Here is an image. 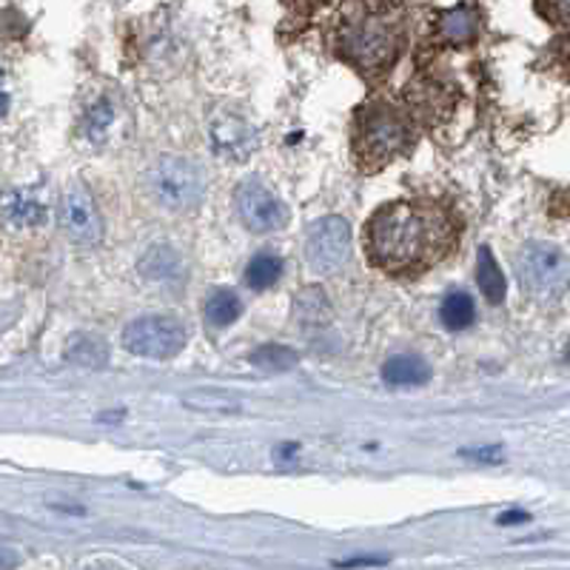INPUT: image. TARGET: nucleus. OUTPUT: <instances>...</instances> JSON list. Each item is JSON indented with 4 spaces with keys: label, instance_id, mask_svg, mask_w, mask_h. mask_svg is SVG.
<instances>
[{
    "label": "nucleus",
    "instance_id": "1",
    "mask_svg": "<svg viewBox=\"0 0 570 570\" xmlns=\"http://www.w3.org/2000/svg\"><path fill=\"white\" fill-rule=\"evenodd\" d=\"M456 228L445 208L419 200L388 203L365 226L368 260L388 275H417L454 248Z\"/></svg>",
    "mask_w": 570,
    "mask_h": 570
},
{
    "label": "nucleus",
    "instance_id": "2",
    "mask_svg": "<svg viewBox=\"0 0 570 570\" xmlns=\"http://www.w3.org/2000/svg\"><path fill=\"white\" fill-rule=\"evenodd\" d=\"M372 14L363 18H351L340 29V55L348 57L357 69L377 75L385 72L397 61L399 43H402V32L399 23L385 18V12H391L394 7H365Z\"/></svg>",
    "mask_w": 570,
    "mask_h": 570
},
{
    "label": "nucleus",
    "instance_id": "3",
    "mask_svg": "<svg viewBox=\"0 0 570 570\" xmlns=\"http://www.w3.org/2000/svg\"><path fill=\"white\" fill-rule=\"evenodd\" d=\"M411 143V126L406 115L394 109L391 104L365 106L357 117V160L363 163L365 172H374L388 160L406 152Z\"/></svg>",
    "mask_w": 570,
    "mask_h": 570
},
{
    "label": "nucleus",
    "instance_id": "4",
    "mask_svg": "<svg viewBox=\"0 0 570 570\" xmlns=\"http://www.w3.org/2000/svg\"><path fill=\"white\" fill-rule=\"evenodd\" d=\"M146 186L158 206L165 212H194L203 200V172L186 158L165 154L146 174Z\"/></svg>",
    "mask_w": 570,
    "mask_h": 570
},
{
    "label": "nucleus",
    "instance_id": "5",
    "mask_svg": "<svg viewBox=\"0 0 570 570\" xmlns=\"http://www.w3.org/2000/svg\"><path fill=\"white\" fill-rule=\"evenodd\" d=\"M519 282L534 300H557L570 286V257L550 243H530L516 257Z\"/></svg>",
    "mask_w": 570,
    "mask_h": 570
},
{
    "label": "nucleus",
    "instance_id": "6",
    "mask_svg": "<svg viewBox=\"0 0 570 570\" xmlns=\"http://www.w3.org/2000/svg\"><path fill=\"white\" fill-rule=\"evenodd\" d=\"M186 329L174 316H140L126 325V351L149 359H172L186 348Z\"/></svg>",
    "mask_w": 570,
    "mask_h": 570
},
{
    "label": "nucleus",
    "instance_id": "7",
    "mask_svg": "<svg viewBox=\"0 0 570 570\" xmlns=\"http://www.w3.org/2000/svg\"><path fill=\"white\" fill-rule=\"evenodd\" d=\"M305 260L316 275H337L351 260V226L343 217H323L305 237Z\"/></svg>",
    "mask_w": 570,
    "mask_h": 570
},
{
    "label": "nucleus",
    "instance_id": "8",
    "mask_svg": "<svg viewBox=\"0 0 570 570\" xmlns=\"http://www.w3.org/2000/svg\"><path fill=\"white\" fill-rule=\"evenodd\" d=\"M234 203H237V214L246 223L248 232L268 234L280 232L289 223V208L282 206V200L275 192H268L257 180H246L234 192Z\"/></svg>",
    "mask_w": 570,
    "mask_h": 570
},
{
    "label": "nucleus",
    "instance_id": "9",
    "mask_svg": "<svg viewBox=\"0 0 570 570\" xmlns=\"http://www.w3.org/2000/svg\"><path fill=\"white\" fill-rule=\"evenodd\" d=\"M61 228L77 246L89 248L104 240V217H100V208H97L89 189H83L80 183H75L69 192L63 194Z\"/></svg>",
    "mask_w": 570,
    "mask_h": 570
},
{
    "label": "nucleus",
    "instance_id": "10",
    "mask_svg": "<svg viewBox=\"0 0 570 570\" xmlns=\"http://www.w3.org/2000/svg\"><path fill=\"white\" fill-rule=\"evenodd\" d=\"M214 149L228 160H248L257 149L255 129L237 115H221L212 126Z\"/></svg>",
    "mask_w": 570,
    "mask_h": 570
},
{
    "label": "nucleus",
    "instance_id": "11",
    "mask_svg": "<svg viewBox=\"0 0 570 570\" xmlns=\"http://www.w3.org/2000/svg\"><path fill=\"white\" fill-rule=\"evenodd\" d=\"M46 221V206L29 192L0 194V223L7 228H35Z\"/></svg>",
    "mask_w": 570,
    "mask_h": 570
},
{
    "label": "nucleus",
    "instance_id": "12",
    "mask_svg": "<svg viewBox=\"0 0 570 570\" xmlns=\"http://www.w3.org/2000/svg\"><path fill=\"white\" fill-rule=\"evenodd\" d=\"M383 379L394 388H411V385H422L431 379V368L417 354H397L383 365Z\"/></svg>",
    "mask_w": 570,
    "mask_h": 570
},
{
    "label": "nucleus",
    "instance_id": "13",
    "mask_svg": "<svg viewBox=\"0 0 570 570\" xmlns=\"http://www.w3.org/2000/svg\"><path fill=\"white\" fill-rule=\"evenodd\" d=\"M440 37L448 43H471L476 37V29H480V21H476V9L471 7H454L448 12L440 14Z\"/></svg>",
    "mask_w": 570,
    "mask_h": 570
},
{
    "label": "nucleus",
    "instance_id": "14",
    "mask_svg": "<svg viewBox=\"0 0 570 570\" xmlns=\"http://www.w3.org/2000/svg\"><path fill=\"white\" fill-rule=\"evenodd\" d=\"M180 268H183V260L172 246H152L140 260V275L152 282L178 280Z\"/></svg>",
    "mask_w": 570,
    "mask_h": 570
},
{
    "label": "nucleus",
    "instance_id": "15",
    "mask_svg": "<svg viewBox=\"0 0 570 570\" xmlns=\"http://www.w3.org/2000/svg\"><path fill=\"white\" fill-rule=\"evenodd\" d=\"M476 282H480V291L485 294V300L494 305H499L505 300V275L502 268L496 266L491 248H480V260H476Z\"/></svg>",
    "mask_w": 570,
    "mask_h": 570
},
{
    "label": "nucleus",
    "instance_id": "16",
    "mask_svg": "<svg viewBox=\"0 0 570 570\" xmlns=\"http://www.w3.org/2000/svg\"><path fill=\"white\" fill-rule=\"evenodd\" d=\"M294 316L303 325H325L331 320V303L323 289H303L294 300Z\"/></svg>",
    "mask_w": 570,
    "mask_h": 570
},
{
    "label": "nucleus",
    "instance_id": "17",
    "mask_svg": "<svg viewBox=\"0 0 570 570\" xmlns=\"http://www.w3.org/2000/svg\"><path fill=\"white\" fill-rule=\"evenodd\" d=\"M66 357L75 365H86V368H104V365L109 363V345L104 343V337L80 334V337L72 340Z\"/></svg>",
    "mask_w": 570,
    "mask_h": 570
},
{
    "label": "nucleus",
    "instance_id": "18",
    "mask_svg": "<svg viewBox=\"0 0 570 570\" xmlns=\"http://www.w3.org/2000/svg\"><path fill=\"white\" fill-rule=\"evenodd\" d=\"M440 316H442V325L451 331H462L467 325L474 323L476 309H474V300L462 291H454V294H448L440 305Z\"/></svg>",
    "mask_w": 570,
    "mask_h": 570
},
{
    "label": "nucleus",
    "instance_id": "19",
    "mask_svg": "<svg viewBox=\"0 0 570 570\" xmlns=\"http://www.w3.org/2000/svg\"><path fill=\"white\" fill-rule=\"evenodd\" d=\"M240 314H243V303H240V297L234 294V291H214V294L208 297L206 316L212 325L226 329V325L237 323Z\"/></svg>",
    "mask_w": 570,
    "mask_h": 570
},
{
    "label": "nucleus",
    "instance_id": "20",
    "mask_svg": "<svg viewBox=\"0 0 570 570\" xmlns=\"http://www.w3.org/2000/svg\"><path fill=\"white\" fill-rule=\"evenodd\" d=\"M282 275V260L275 255H257L246 268V282L255 291L271 289Z\"/></svg>",
    "mask_w": 570,
    "mask_h": 570
},
{
    "label": "nucleus",
    "instance_id": "21",
    "mask_svg": "<svg viewBox=\"0 0 570 570\" xmlns=\"http://www.w3.org/2000/svg\"><path fill=\"white\" fill-rule=\"evenodd\" d=\"M297 351L286 348V345H262L251 354V363L260 372H289L297 365Z\"/></svg>",
    "mask_w": 570,
    "mask_h": 570
},
{
    "label": "nucleus",
    "instance_id": "22",
    "mask_svg": "<svg viewBox=\"0 0 570 570\" xmlns=\"http://www.w3.org/2000/svg\"><path fill=\"white\" fill-rule=\"evenodd\" d=\"M111 106L106 104V100H100L97 106H92V111L86 115V131H89L92 140H100L106 135V129H109L111 123Z\"/></svg>",
    "mask_w": 570,
    "mask_h": 570
},
{
    "label": "nucleus",
    "instance_id": "23",
    "mask_svg": "<svg viewBox=\"0 0 570 570\" xmlns=\"http://www.w3.org/2000/svg\"><path fill=\"white\" fill-rule=\"evenodd\" d=\"M536 12L550 18L553 23H564V26H570V0L568 3H536Z\"/></svg>",
    "mask_w": 570,
    "mask_h": 570
},
{
    "label": "nucleus",
    "instance_id": "24",
    "mask_svg": "<svg viewBox=\"0 0 570 570\" xmlns=\"http://www.w3.org/2000/svg\"><path fill=\"white\" fill-rule=\"evenodd\" d=\"M21 564V550L0 539V570H14Z\"/></svg>",
    "mask_w": 570,
    "mask_h": 570
},
{
    "label": "nucleus",
    "instance_id": "25",
    "mask_svg": "<svg viewBox=\"0 0 570 570\" xmlns=\"http://www.w3.org/2000/svg\"><path fill=\"white\" fill-rule=\"evenodd\" d=\"M530 516L525 510H508V514L499 516V525H519V523H528Z\"/></svg>",
    "mask_w": 570,
    "mask_h": 570
},
{
    "label": "nucleus",
    "instance_id": "26",
    "mask_svg": "<svg viewBox=\"0 0 570 570\" xmlns=\"http://www.w3.org/2000/svg\"><path fill=\"white\" fill-rule=\"evenodd\" d=\"M9 109V92H7V83H3V72H0V117L7 115Z\"/></svg>",
    "mask_w": 570,
    "mask_h": 570
},
{
    "label": "nucleus",
    "instance_id": "27",
    "mask_svg": "<svg viewBox=\"0 0 570 570\" xmlns=\"http://www.w3.org/2000/svg\"><path fill=\"white\" fill-rule=\"evenodd\" d=\"M562 63L570 69V37L568 41H562Z\"/></svg>",
    "mask_w": 570,
    "mask_h": 570
},
{
    "label": "nucleus",
    "instance_id": "28",
    "mask_svg": "<svg viewBox=\"0 0 570 570\" xmlns=\"http://www.w3.org/2000/svg\"><path fill=\"white\" fill-rule=\"evenodd\" d=\"M564 357H568V363H570V343H568V351H564Z\"/></svg>",
    "mask_w": 570,
    "mask_h": 570
}]
</instances>
